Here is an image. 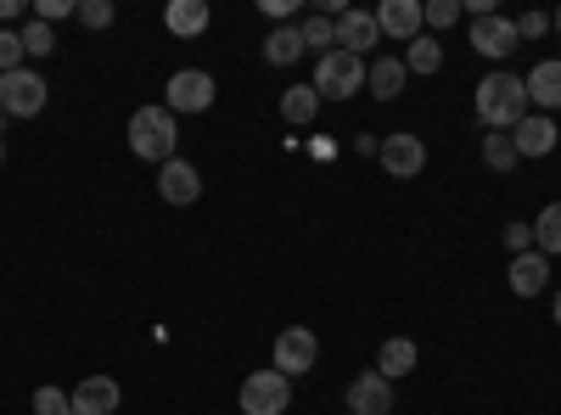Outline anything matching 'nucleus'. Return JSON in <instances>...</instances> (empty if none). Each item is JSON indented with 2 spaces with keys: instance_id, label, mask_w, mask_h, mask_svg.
<instances>
[{
  "instance_id": "f257e3e1",
  "label": "nucleus",
  "mask_w": 561,
  "mask_h": 415,
  "mask_svg": "<svg viewBox=\"0 0 561 415\" xmlns=\"http://www.w3.org/2000/svg\"><path fill=\"white\" fill-rule=\"evenodd\" d=\"M472 102H478V118H483L489 129H517V124L534 113V107H528V84H523L517 73H505V68L478 84Z\"/></svg>"
},
{
  "instance_id": "f03ea898",
  "label": "nucleus",
  "mask_w": 561,
  "mask_h": 415,
  "mask_svg": "<svg viewBox=\"0 0 561 415\" xmlns=\"http://www.w3.org/2000/svg\"><path fill=\"white\" fill-rule=\"evenodd\" d=\"M180 147V135H174V113L169 107H140V113H129V152L135 158H147V163H169V158H180L174 152Z\"/></svg>"
},
{
  "instance_id": "7ed1b4c3",
  "label": "nucleus",
  "mask_w": 561,
  "mask_h": 415,
  "mask_svg": "<svg viewBox=\"0 0 561 415\" xmlns=\"http://www.w3.org/2000/svg\"><path fill=\"white\" fill-rule=\"evenodd\" d=\"M359 90H365V62H359V57L325 51V57L314 62V96H320V102H348V96H359Z\"/></svg>"
},
{
  "instance_id": "20e7f679",
  "label": "nucleus",
  "mask_w": 561,
  "mask_h": 415,
  "mask_svg": "<svg viewBox=\"0 0 561 415\" xmlns=\"http://www.w3.org/2000/svg\"><path fill=\"white\" fill-rule=\"evenodd\" d=\"M214 96H219V84H214V73H203V68H180V73H169V84H163V107H169V113H208Z\"/></svg>"
},
{
  "instance_id": "39448f33",
  "label": "nucleus",
  "mask_w": 561,
  "mask_h": 415,
  "mask_svg": "<svg viewBox=\"0 0 561 415\" xmlns=\"http://www.w3.org/2000/svg\"><path fill=\"white\" fill-rule=\"evenodd\" d=\"M237 404H242V415H287L293 410V382L270 365V371H253L242 382V399Z\"/></svg>"
},
{
  "instance_id": "423d86ee",
  "label": "nucleus",
  "mask_w": 561,
  "mask_h": 415,
  "mask_svg": "<svg viewBox=\"0 0 561 415\" xmlns=\"http://www.w3.org/2000/svg\"><path fill=\"white\" fill-rule=\"evenodd\" d=\"M45 96H51L45 73H34V68L0 73V107H7L12 118H39V113H45Z\"/></svg>"
},
{
  "instance_id": "0eeeda50",
  "label": "nucleus",
  "mask_w": 561,
  "mask_h": 415,
  "mask_svg": "<svg viewBox=\"0 0 561 415\" xmlns=\"http://www.w3.org/2000/svg\"><path fill=\"white\" fill-rule=\"evenodd\" d=\"M377 163H382L393 180H415L421 169H427V141H421L415 129H399V135H388V141L377 147Z\"/></svg>"
},
{
  "instance_id": "6e6552de",
  "label": "nucleus",
  "mask_w": 561,
  "mask_h": 415,
  "mask_svg": "<svg viewBox=\"0 0 561 415\" xmlns=\"http://www.w3.org/2000/svg\"><path fill=\"white\" fill-rule=\"evenodd\" d=\"M270 354H275V371L293 382V377L314 371V359H320V343H314V332H309V326H287V332L275 337V348H270Z\"/></svg>"
},
{
  "instance_id": "1a4fd4ad",
  "label": "nucleus",
  "mask_w": 561,
  "mask_h": 415,
  "mask_svg": "<svg viewBox=\"0 0 561 415\" xmlns=\"http://www.w3.org/2000/svg\"><path fill=\"white\" fill-rule=\"evenodd\" d=\"M472 51L489 57V62H505L511 51H517V18H500V12L472 18Z\"/></svg>"
},
{
  "instance_id": "9d476101",
  "label": "nucleus",
  "mask_w": 561,
  "mask_h": 415,
  "mask_svg": "<svg viewBox=\"0 0 561 415\" xmlns=\"http://www.w3.org/2000/svg\"><path fill=\"white\" fill-rule=\"evenodd\" d=\"M343 404H348V415H388L393 410V382L382 371H365V377L348 382Z\"/></svg>"
},
{
  "instance_id": "9b49d317",
  "label": "nucleus",
  "mask_w": 561,
  "mask_h": 415,
  "mask_svg": "<svg viewBox=\"0 0 561 415\" xmlns=\"http://www.w3.org/2000/svg\"><path fill=\"white\" fill-rule=\"evenodd\" d=\"M370 45H382V28H377V12H359V7H348L343 18H337V51H348V57H370Z\"/></svg>"
},
{
  "instance_id": "f8f14e48",
  "label": "nucleus",
  "mask_w": 561,
  "mask_h": 415,
  "mask_svg": "<svg viewBox=\"0 0 561 415\" xmlns=\"http://www.w3.org/2000/svg\"><path fill=\"white\" fill-rule=\"evenodd\" d=\"M158 197L174 203V208H192V203L203 197V174L185 163V158H169V163L158 169Z\"/></svg>"
},
{
  "instance_id": "ddd939ff",
  "label": "nucleus",
  "mask_w": 561,
  "mask_h": 415,
  "mask_svg": "<svg viewBox=\"0 0 561 415\" xmlns=\"http://www.w3.org/2000/svg\"><path fill=\"white\" fill-rule=\"evenodd\" d=\"M556 141H561V129H556L550 113H528L517 129H511V147H517V158H550Z\"/></svg>"
},
{
  "instance_id": "4468645a",
  "label": "nucleus",
  "mask_w": 561,
  "mask_h": 415,
  "mask_svg": "<svg viewBox=\"0 0 561 415\" xmlns=\"http://www.w3.org/2000/svg\"><path fill=\"white\" fill-rule=\"evenodd\" d=\"M377 28H382V39H399V45H410V39H421V0H382L377 7Z\"/></svg>"
},
{
  "instance_id": "2eb2a0df",
  "label": "nucleus",
  "mask_w": 561,
  "mask_h": 415,
  "mask_svg": "<svg viewBox=\"0 0 561 415\" xmlns=\"http://www.w3.org/2000/svg\"><path fill=\"white\" fill-rule=\"evenodd\" d=\"M68 399H73V415H113L124 404V388L113 377H84Z\"/></svg>"
},
{
  "instance_id": "dca6fc26",
  "label": "nucleus",
  "mask_w": 561,
  "mask_h": 415,
  "mask_svg": "<svg viewBox=\"0 0 561 415\" xmlns=\"http://www.w3.org/2000/svg\"><path fill=\"white\" fill-rule=\"evenodd\" d=\"M505 281H511V292H517V298H539L550 287V258L545 253H517V258H511V269H505Z\"/></svg>"
},
{
  "instance_id": "f3484780",
  "label": "nucleus",
  "mask_w": 561,
  "mask_h": 415,
  "mask_svg": "<svg viewBox=\"0 0 561 415\" xmlns=\"http://www.w3.org/2000/svg\"><path fill=\"white\" fill-rule=\"evenodd\" d=\"M208 23H214L208 0H169V12H163V28L174 39H197V34H208Z\"/></svg>"
},
{
  "instance_id": "a211bd4d",
  "label": "nucleus",
  "mask_w": 561,
  "mask_h": 415,
  "mask_svg": "<svg viewBox=\"0 0 561 415\" xmlns=\"http://www.w3.org/2000/svg\"><path fill=\"white\" fill-rule=\"evenodd\" d=\"M404 79H410L404 57H370V68H365V90H370L377 102H393L399 90H404Z\"/></svg>"
},
{
  "instance_id": "6ab92c4d",
  "label": "nucleus",
  "mask_w": 561,
  "mask_h": 415,
  "mask_svg": "<svg viewBox=\"0 0 561 415\" xmlns=\"http://www.w3.org/2000/svg\"><path fill=\"white\" fill-rule=\"evenodd\" d=\"M523 84H528V107H539V113L561 107V62H539Z\"/></svg>"
},
{
  "instance_id": "aec40b11",
  "label": "nucleus",
  "mask_w": 561,
  "mask_h": 415,
  "mask_svg": "<svg viewBox=\"0 0 561 415\" xmlns=\"http://www.w3.org/2000/svg\"><path fill=\"white\" fill-rule=\"evenodd\" d=\"M298 57H304V34H298L293 23L270 28V39H264V62H270V68H293Z\"/></svg>"
},
{
  "instance_id": "412c9836",
  "label": "nucleus",
  "mask_w": 561,
  "mask_h": 415,
  "mask_svg": "<svg viewBox=\"0 0 561 415\" xmlns=\"http://www.w3.org/2000/svg\"><path fill=\"white\" fill-rule=\"evenodd\" d=\"M415 359H421V354H415V343H410V337H388V343H382V354H377V371H382L388 382H399V377H410V371H415Z\"/></svg>"
},
{
  "instance_id": "4be33fe9",
  "label": "nucleus",
  "mask_w": 561,
  "mask_h": 415,
  "mask_svg": "<svg viewBox=\"0 0 561 415\" xmlns=\"http://www.w3.org/2000/svg\"><path fill=\"white\" fill-rule=\"evenodd\" d=\"M314 113H320V96H314V84H287L280 90V118L287 124H314Z\"/></svg>"
},
{
  "instance_id": "5701e85b",
  "label": "nucleus",
  "mask_w": 561,
  "mask_h": 415,
  "mask_svg": "<svg viewBox=\"0 0 561 415\" xmlns=\"http://www.w3.org/2000/svg\"><path fill=\"white\" fill-rule=\"evenodd\" d=\"M534 253L561 258V203H545L539 208V219H534Z\"/></svg>"
},
{
  "instance_id": "b1692460",
  "label": "nucleus",
  "mask_w": 561,
  "mask_h": 415,
  "mask_svg": "<svg viewBox=\"0 0 561 415\" xmlns=\"http://www.w3.org/2000/svg\"><path fill=\"white\" fill-rule=\"evenodd\" d=\"M483 163L494 169V174H511L523 158H517V147H511V129H489L483 135Z\"/></svg>"
},
{
  "instance_id": "393cba45",
  "label": "nucleus",
  "mask_w": 561,
  "mask_h": 415,
  "mask_svg": "<svg viewBox=\"0 0 561 415\" xmlns=\"http://www.w3.org/2000/svg\"><path fill=\"white\" fill-rule=\"evenodd\" d=\"M404 68H410V73H438V68H444V45H438L433 34L410 39V51H404Z\"/></svg>"
},
{
  "instance_id": "a878e982",
  "label": "nucleus",
  "mask_w": 561,
  "mask_h": 415,
  "mask_svg": "<svg viewBox=\"0 0 561 415\" xmlns=\"http://www.w3.org/2000/svg\"><path fill=\"white\" fill-rule=\"evenodd\" d=\"M298 34H304V51H320V57H325V51H337V23H332V18H320V12L304 18Z\"/></svg>"
},
{
  "instance_id": "bb28decb",
  "label": "nucleus",
  "mask_w": 561,
  "mask_h": 415,
  "mask_svg": "<svg viewBox=\"0 0 561 415\" xmlns=\"http://www.w3.org/2000/svg\"><path fill=\"white\" fill-rule=\"evenodd\" d=\"M18 34H23V51H28V57H57V28H51V23L34 18V23H23Z\"/></svg>"
},
{
  "instance_id": "cd10ccee",
  "label": "nucleus",
  "mask_w": 561,
  "mask_h": 415,
  "mask_svg": "<svg viewBox=\"0 0 561 415\" xmlns=\"http://www.w3.org/2000/svg\"><path fill=\"white\" fill-rule=\"evenodd\" d=\"M73 18H79L84 28H113L118 7H113V0H79V7H73Z\"/></svg>"
},
{
  "instance_id": "c85d7f7f",
  "label": "nucleus",
  "mask_w": 561,
  "mask_h": 415,
  "mask_svg": "<svg viewBox=\"0 0 561 415\" xmlns=\"http://www.w3.org/2000/svg\"><path fill=\"white\" fill-rule=\"evenodd\" d=\"M34 415H73V399L62 393V388H34Z\"/></svg>"
},
{
  "instance_id": "c756f323",
  "label": "nucleus",
  "mask_w": 561,
  "mask_h": 415,
  "mask_svg": "<svg viewBox=\"0 0 561 415\" xmlns=\"http://www.w3.org/2000/svg\"><path fill=\"white\" fill-rule=\"evenodd\" d=\"M421 23L427 28H455L460 23V0H427V7H421Z\"/></svg>"
},
{
  "instance_id": "7c9ffc66",
  "label": "nucleus",
  "mask_w": 561,
  "mask_h": 415,
  "mask_svg": "<svg viewBox=\"0 0 561 415\" xmlns=\"http://www.w3.org/2000/svg\"><path fill=\"white\" fill-rule=\"evenodd\" d=\"M23 57H28V51H23V34H18V28H0V73H18Z\"/></svg>"
},
{
  "instance_id": "2f4dec72",
  "label": "nucleus",
  "mask_w": 561,
  "mask_h": 415,
  "mask_svg": "<svg viewBox=\"0 0 561 415\" xmlns=\"http://www.w3.org/2000/svg\"><path fill=\"white\" fill-rule=\"evenodd\" d=\"M68 12H73V0H34V18H39V23H51V28H57Z\"/></svg>"
},
{
  "instance_id": "473e14b6",
  "label": "nucleus",
  "mask_w": 561,
  "mask_h": 415,
  "mask_svg": "<svg viewBox=\"0 0 561 415\" xmlns=\"http://www.w3.org/2000/svg\"><path fill=\"white\" fill-rule=\"evenodd\" d=\"M505 247L511 253H534V224H505Z\"/></svg>"
},
{
  "instance_id": "72a5a7b5",
  "label": "nucleus",
  "mask_w": 561,
  "mask_h": 415,
  "mask_svg": "<svg viewBox=\"0 0 561 415\" xmlns=\"http://www.w3.org/2000/svg\"><path fill=\"white\" fill-rule=\"evenodd\" d=\"M545 28H550L545 12H523V18H517V39H545Z\"/></svg>"
},
{
  "instance_id": "f704fd0d",
  "label": "nucleus",
  "mask_w": 561,
  "mask_h": 415,
  "mask_svg": "<svg viewBox=\"0 0 561 415\" xmlns=\"http://www.w3.org/2000/svg\"><path fill=\"white\" fill-rule=\"evenodd\" d=\"M298 7H293V0H264V18H275V23H287Z\"/></svg>"
},
{
  "instance_id": "c9c22d12",
  "label": "nucleus",
  "mask_w": 561,
  "mask_h": 415,
  "mask_svg": "<svg viewBox=\"0 0 561 415\" xmlns=\"http://www.w3.org/2000/svg\"><path fill=\"white\" fill-rule=\"evenodd\" d=\"M18 18H23V0H0V23H7V28H12Z\"/></svg>"
},
{
  "instance_id": "e433bc0d",
  "label": "nucleus",
  "mask_w": 561,
  "mask_h": 415,
  "mask_svg": "<svg viewBox=\"0 0 561 415\" xmlns=\"http://www.w3.org/2000/svg\"><path fill=\"white\" fill-rule=\"evenodd\" d=\"M0 169H7V129H0Z\"/></svg>"
},
{
  "instance_id": "4c0bfd02",
  "label": "nucleus",
  "mask_w": 561,
  "mask_h": 415,
  "mask_svg": "<svg viewBox=\"0 0 561 415\" xmlns=\"http://www.w3.org/2000/svg\"><path fill=\"white\" fill-rule=\"evenodd\" d=\"M550 314H556V326H561V292H556V303H550Z\"/></svg>"
},
{
  "instance_id": "58836bf2",
  "label": "nucleus",
  "mask_w": 561,
  "mask_h": 415,
  "mask_svg": "<svg viewBox=\"0 0 561 415\" xmlns=\"http://www.w3.org/2000/svg\"><path fill=\"white\" fill-rule=\"evenodd\" d=\"M556 34H561V7H556Z\"/></svg>"
}]
</instances>
